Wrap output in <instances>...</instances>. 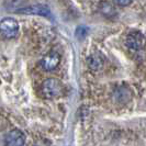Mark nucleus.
Returning a JSON list of instances; mask_svg holds the SVG:
<instances>
[{"mask_svg":"<svg viewBox=\"0 0 146 146\" xmlns=\"http://www.w3.org/2000/svg\"><path fill=\"white\" fill-rule=\"evenodd\" d=\"M63 89V85L58 79L48 78L45 79L41 86V95L45 99H54L62 95Z\"/></svg>","mask_w":146,"mask_h":146,"instance_id":"1","label":"nucleus"},{"mask_svg":"<svg viewBox=\"0 0 146 146\" xmlns=\"http://www.w3.org/2000/svg\"><path fill=\"white\" fill-rule=\"evenodd\" d=\"M19 32V24L12 18H5L0 21V34L6 38L17 36Z\"/></svg>","mask_w":146,"mask_h":146,"instance_id":"2","label":"nucleus"},{"mask_svg":"<svg viewBox=\"0 0 146 146\" xmlns=\"http://www.w3.org/2000/svg\"><path fill=\"white\" fill-rule=\"evenodd\" d=\"M24 143H25V135L23 132L18 129L8 132L5 137L6 146H23Z\"/></svg>","mask_w":146,"mask_h":146,"instance_id":"3","label":"nucleus"},{"mask_svg":"<svg viewBox=\"0 0 146 146\" xmlns=\"http://www.w3.org/2000/svg\"><path fill=\"white\" fill-rule=\"evenodd\" d=\"M60 62V56L56 52H50L44 56L41 60V66L44 70L46 72H52L54 70Z\"/></svg>","mask_w":146,"mask_h":146,"instance_id":"4","label":"nucleus"},{"mask_svg":"<svg viewBox=\"0 0 146 146\" xmlns=\"http://www.w3.org/2000/svg\"><path fill=\"white\" fill-rule=\"evenodd\" d=\"M145 44V40L144 36L139 33V32H131L126 38H125V45L134 51H137L144 47Z\"/></svg>","mask_w":146,"mask_h":146,"instance_id":"5","label":"nucleus"},{"mask_svg":"<svg viewBox=\"0 0 146 146\" xmlns=\"http://www.w3.org/2000/svg\"><path fill=\"white\" fill-rule=\"evenodd\" d=\"M87 63H88L89 68H90L91 70L98 72V70H100L103 66H104V63H106V57H104V55H103L102 53L97 52V53L91 54V55L88 57Z\"/></svg>","mask_w":146,"mask_h":146,"instance_id":"6","label":"nucleus"},{"mask_svg":"<svg viewBox=\"0 0 146 146\" xmlns=\"http://www.w3.org/2000/svg\"><path fill=\"white\" fill-rule=\"evenodd\" d=\"M19 12L21 13H25V15H47L50 13V10L44 6H32L29 8H24L21 9Z\"/></svg>","mask_w":146,"mask_h":146,"instance_id":"7","label":"nucleus"},{"mask_svg":"<svg viewBox=\"0 0 146 146\" xmlns=\"http://www.w3.org/2000/svg\"><path fill=\"white\" fill-rule=\"evenodd\" d=\"M114 99L117 102L124 103L127 102L131 99V91L130 89L125 87H120L117 88V90L114 91Z\"/></svg>","mask_w":146,"mask_h":146,"instance_id":"8","label":"nucleus"},{"mask_svg":"<svg viewBox=\"0 0 146 146\" xmlns=\"http://www.w3.org/2000/svg\"><path fill=\"white\" fill-rule=\"evenodd\" d=\"M100 11H101V13L103 15H106V17H113V15H115V9L114 7L108 2V1H103L100 3Z\"/></svg>","mask_w":146,"mask_h":146,"instance_id":"9","label":"nucleus"},{"mask_svg":"<svg viewBox=\"0 0 146 146\" xmlns=\"http://www.w3.org/2000/svg\"><path fill=\"white\" fill-rule=\"evenodd\" d=\"M117 5L119 6H122V7H125V6H129L133 0H113Z\"/></svg>","mask_w":146,"mask_h":146,"instance_id":"10","label":"nucleus"}]
</instances>
